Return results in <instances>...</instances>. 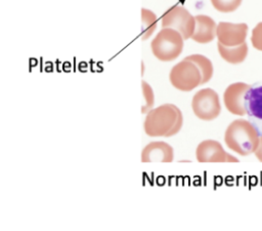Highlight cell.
I'll return each instance as SVG.
<instances>
[{"mask_svg":"<svg viewBox=\"0 0 262 231\" xmlns=\"http://www.w3.org/2000/svg\"><path fill=\"white\" fill-rule=\"evenodd\" d=\"M183 115L173 104H164L146 113L143 128L149 137H172L180 131Z\"/></svg>","mask_w":262,"mask_h":231,"instance_id":"1","label":"cell"},{"mask_svg":"<svg viewBox=\"0 0 262 231\" xmlns=\"http://www.w3.org/2000/svg\"><path fill=\"white\" fill-rule=\"evenodd\" d=\"M259 140L258 130L246 119L233 120L224 132L226 146L241 156H248L255 153Z\"/></svg>","mask_w":262,"mask_h":231,"instance_id":"2","label":"cell"},{"mask_svg":"<svg viewBox=\"0 0 262 231\" xmlns=\"http://www.w3.org/2000/svg\"><path fill=\"white\" fill-rule=\"evenodd\" d=\"M182 35L172 28H162L150 43L152 54L162 62L177 59L183 49Z\"/></svg>","mask_w":262,"mask_h":231,"instance_id":"3","label":"cell"},{"mask_svg":"<svg viewBox=\"0 0 262 231\" xmlns=\"http://www.w3.org/2000/svg\"><path fill=\"white\" fill-rule=\"evenodd\" d=\"M169 79L180 91H190L202 84V75L198 66L187 59L180 61L171 69Z\"/></svg>","mask_w":262,"mask_h":231,"instance_id":"4","label":"cell"},{"mask_svg":"<svg viewBox=\"0 0 262 231\" xmlns=\"http://www.w3.org/2000/svg\"><path fill=\"white\" fill-rule=\"evenodd\" d=\"M191 108L198 118L206 121L213 120L221 113L219 95L209 87L200 89L192 97Z\"/></svg>","mask_w":262,"mask_h":231,"instance_id":"5","label":"cell"},{"mask_svg":"<svg viewBox=\"0 0 262 231\" xmlns=\"http://www.w3.org/2000/svg\"><path fill=\"white\" fill-rule=\"evenodd\" d=\"M161 24L163 28L175 29L182 35L184 40H187L193 34L195 18L183 6L174 5L162 15Z\"/></svg>","mask_w":262,"mask_h":231,"instance_id":"6","label":"cell"},{"mask_svg":"<svg viewBox=\"0 0 262 231\" xmlns=\"http://www.w3.org/2000/svg\"><path fill=\"white\" fill-rule=\"evenodd\" d=\"M251 88V85L245 82H234L228 85L223 93V102L227 111L239 116L248 114L247 94Z\"/></svg>","mask_w":262,"mask_h":231,"instance_id":"7","label":"cell"},{"mask_svg":"<svg viewBox=\"0 0 262 231\" xmlns=\"http://www.w3.org/2000/svg\"><path fill=\"white\" fill-rule=\"evenodd\" d=\"M195 158L199 162H238V159L228 154L222 145L215 140L201 142L195 150Z\"/></svg>","mask_w":262,"mask_h":231,"instance_id":"8","label":"cell"},{"mask_svg":"<svg viewBox=\"0 0 262 231\" xmlns=\"http://www.w3.org/2000/svg\"><path fill=\"white\" fill-rule=\"evenodd\" d=\"M248 25L245 23L232 24L220 22L216 28L218 43L224 46H236L246 42Z\"/></svg>","mask_w":262,"mask_h":231,"instance_id":"9","label":"cell"},{"mask_svg":"<svg viewBox=\"0 0 262 231\" xmlns=\"http://www.w3.org/2000/svg\"><path fill=\"white\" fill-rule=\"evenodd\" d=\"M174 159V150L166 142L148 143L141 151L142 162H172Z\"/></svg>","mask_w":262,"mask_h":231,"instance_id":"10","label":"cell"},{"mask_svg":"<svg viewBox=\"0 0 262 231\" xmlns=\"http://www.w3.org/2000/svg\"><path fill=\"white\" fill-rule=\"evenodd\" d=\"M195 27L191 39L196 43H210L216 37V28L217 25L215 21L205 14H199L194 16Z\"/></svg>","mask_w":262,"mask_h":231,"instance_id":"11","label":"cell"},{"mask_svg":"<svg viewBox=\"0 0 262 231\" xmlns=\"http://www.w3.org/2000/svg\"><path fill=\"white\" fill-rule=\"evenodd\" d=\"M220 56L229 64H239L244 62L248 55V44L246 42L236 46H224L220 43L217 44Z\"/></svg>","mask_w":262,"mask_h":231,"instance_id":"12","label":"cell"},{"mask_svg":"<svg viewBox=\"0 0 262 231\" xmlns=\"http://www.w3.org/2000/svg\"><path fill=\"white\" fill-rule=\"evenodd\" d=\"M248 114L262 119V86L251 88L247 94Z\"/></svg>","mask_w":262,"mask_h":231,"instance_id":"13","label":"cell"},{"mask_svg":"<svg viewBox=\"0 0 262 231\" xmlns=\"http://www.w3.org/2000/svg\"><path fill=\"white\" fill-rule=\"evenodd\" d=\"M185 59L193 62L198 66L202 75V84H205L211 80L214 69L212 62L207 56L203 54H190Z\"/></svg>","mask_w":262,"mask_h":231,"instance_id":"14","label":"cell"},{"mask_svg":"<svg viewBox=\"0 0 262 231\" xmlns=\"http://www.w3.org/2000/svg\"><path fill=\"white\" fill-rule=\"evenodd\" d=\"M158 25L157 15L147 8L141 9V39H148Z\"/></svg>","mask_w":262,"mask_h":231,"instance_id":"15","label":"cell"},{"mask_svg":"<svg viewBox=\"0 0 262 231\" xmlns=\"http://www.w3.org/2000/svg\"><path fill=\"white\" fill-rule=\"evenodd\" d=\"M213 7L220 12H232L236 10L242 0H211Z\"/></svg>","mask_w":262,"mask_h":231,"instance_id":"16","label":"cell"},{"mask_svg":"<svg viewBox=\"0 0 262 231\" xmlns=\"http://www.w3.org/2000/svg\"><path fill=\"white\" fill-rule=\"evenodd\" d=\"M141 88H142V94L145 100V104L141 108V113L145 114L149 110H151L154 107L155 94H154V90H152L151 86L146 81H141Z\"/></svg>","mask_w":262,"mask_h":231,"instance_id":"17","label":"cell"},{"mask_svg":"<svg viewBox=\"0 0 262 231\" xmlns=\"http://www.w3.org/2000/svg\"><path fill=\"white\" fill-rule=\"evenodd\" d=\"M251 42L256 49L262 51V22L258 23L256 27L253 29Z\"/></svg>","mask_w":262,"mask_h":231,"instance_id":"18","label":"cell"},{"mask_svg":"<svg viewBox=\"0 0 262 231\" xmlns=\"http://www.w3.org/2000/svg\"><path fill=\"white\" fill-rule=\"evenodd\" d=\"M255 156L257 157V159H258L259 161L262 162V137H261L260 140H259L258 147H257V149H256V151H255Z\"/></svg>","mask_w":262,"mask_h":231,"instance_id":"19","label":"cell"}]
</instances>
